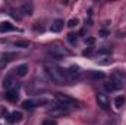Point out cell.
Listing matches in <instances>:
<instances>
[{"label": "cell", "mask_w": 126, "mask_h": 125, "mask_svg": "<svg viewBox=\"0 0 126 125\" xmlns=\"http://www.w3.org/2000/svg\"><path fill=\"white\" fill-rule=\"evenodd\" d=\"M46 71L48 74V77L51 78L53 83L56 84H67L69 80H67V75H66V71L59 68L57 65L54 63H46Z\"/></svg>", "instance_id": "cell-1"}, {"label": "cell", "mask_w": 126, "mask_h": 125, "mask_svg": "<svg viewBox=\"0 0 126 125\" xmlns=\"http://www.w3.org/2000/svg\"><path fill=\"white\" fill-rule=\"evenodd\" d=\"M56 100L59 102V104L62 106L63 109H67V107H76L79 103L75 100V99H72V97H69L67 94H63V93H56Z\"/></svg>", "instance_id": "cell-2"}, {"label": "cell", "mask_w": 126, "mask_h": 125, "mask_svg": "<svg viewBox=\"0 0 126 125\" xmlns=\"http://www.w3.org/2000/svg\"><path fill=\"white\" fill-rule=\"evenodd\" d=\"M48 53L53 56V58H63V56H69L70 52L66 50L64 47L59 46V44H51L48 46Z\"/></svg>", "instance_id": "cell-3"}, {"label": "cell", "mask_w": 126, "mask_h": 125, "mask_svg": "<svg viewBox=\"0 0 126 125\" xmlns=\"http://www.w3.org/2000/svg\"><path fill=\"white\" fill-rule=\"evenodd\" d=\"M81 74H82V71H81V68L76 66V65H72V66H69V68L66 69V75H67V80H69V81L79 78Z\"/></svg>", "instance_id": "cell-4"}, {"label": "cell", "mask_w": 126, "mask_h": 125, "mask_svg": "<svg viewBox=\"0 0 126 125\" xmlns=\"http://www.w3.org/2000/svg\"><path fill=\"white\" fill-rule=\"evenodd\" d=\"M97 103H98V106H100L101 109H104V110H107V109L110 107V99H109L107 94H101V93L97 94Z\"/></svg>", "instance_id": "cell-5"}, {"label": "cell", "mask_w": 126, "mask_h": 125, "mask_svg": "<svg viewBox=\"0 0 126 125\" xmlns=\"http://www.w3.org/2000/svg\"><path fill=\"white\" fill-rule=\"evenodd\" d=\"M10 31H19L12 22H9V21H4V22H0V32L3 34V32H10Z\"/></svg>", "instance_id": "cell-6"}, {"label": "cell", "mask_w": 126, "mask_h": 125, "mask_svg": "<svg viewBox=\"0 0 126 125\" xmlns=\"http://www.w3.org/2000/svg\"><path fill=\"white\" fill-rule=\"evenodd\" d=\"M28 71H30L28 65H27V63H22V65H19V66L15 68V75H16V77H25V75L28 74Z\"/></svg>", "instance_id": "cell-7"}, {"label": "cell", "mask_w": 126, "mask_h": 125, "mask_svg": "<svg viewBox=\"0 0 126 125\" xmlns=\"http://www.w3.org/2000/svg\"><path fill=\"white\" fill-rule=\"evenodd\" d=\"M15 85H16V81L13 80V77L7 75V77L3 80V88H4V90H7V91H9V90H12Z\"/></svg>", "instance_id": "cell-8"}, {"label": "cell", "mask_w": 126, "mask_h": 125, "mask_svg": "<svg viewBox=\"0 0 126 125\" xmlns=\"http://www.w3.org/2000/svg\"><path fill=\"white\" fill-rule=\"evenodd\" d=\"M22 118H24L22 112L15 110V112H12V113L9 115V122H10V124H16V122H21V121H22Z\"/></svg>", "instance_id": "cell-9"}, {"label": "cell", "mask_w": 126, "mask_h": 125, "mask_svg": "<svg viewBox=\"0 0 126 125\" xmlns=\"http://www.w3.org/2000/svg\"><path fill=\"white\" fill-rule=\"evenodd\" d=\"M63 25H64V22H63V19H54L53 22H51V27H50V30L53 32H60L63 30Z\"/></svg>", "instance_id": "cell-10"}, {"label": "cell", "mask_w": 126, "mask_h": 125, "mask_svg": "<svg viewBox=\"0 0 126 125\" xmlns=\"http://www.w3.org/2000/svg\"><path fill=\"white\" fill-rule=\"evenodd\" d=\"M4 97H6L9 102H18V99H19V93H18V90H9L7 93L4 94Z\"/></svg>", "instance_id": "cell-11"}, {"label": "cell", "mask_w": 126, "mask_h": 125, "mask_svg": "<svg viewBox=\"0 0 126 125\" xmlns=\"http://www.w3.org/2000/svg\"><path fill=\"white\" fill-rule=\"evenodd\" d=\"M48 113H50L51 116H56V115H64V113H67V110L63 109L62 106H59V107H56V109H51Z\"/></svg>", "instance_id": "cell-12"}, {"label": "cell", "mask_w": 126, "mask_h": 125, "mask_svg": "<svg viewBox=\"0 0 126 125\" xmlns=\"http://www.w3.org/2000/svg\"><path fill=\"white\" fill-rule=\"evenodd\" d=\"M35 106H38L37 100H25V102H22V107L24 109H34Z\"/></svg>", "instance_id": "cell-13"}, {"label": "cell", "mask_w": 126, "mask_h": 125, "mask_svg": "<svg viewBox=\"0 0 126 125\" xmlns=\"http://www.w3.org/2000/svg\"><path fill=\"white\" fill-rule=\"evenodd\" d=\"M88 77L93 78V80H103L104 78V74L103 72H98V71H90Z\"/></svg>", "instance_id": "cell-14"}, {"label": "cell", "mask_w": 126, "mask_h": 125, "mask_svg": "<svg viewBox=\"0 0 126 125\" xmlns=\"http://www.w3.org/2000/svg\"><path fill=\"white\" fill-rule=\"evenodd\" d=\"M22 10L25 15H32V4L31 3H24L22 4Z\"/></svg>", "instance_id": "cell-15"}, {"label": "cell", "mask_w": 126, "mask_h": 125, "mask_svg": "<svg viewBox=\"0 0 126 125\" xmlns=\"http://www.w3.org/2000/svg\"><path fill=\"white\" fill-rule=\"evenodd\" d=\"M123 103H125V97L123 96H117L116 99H114V106L119 109V107H122L123 106Z\"/></svg>", "instance_id": "cell-16"}, {"label": "cell", "mask_w": 126, "mask_h": 125, "mask_svg": "<svg viewBox=\"0 0 126 125\" xmlns=\"http://www.w3.org/2000/svg\"><path fill=\"white\" fill-rule=\"evenodd\" d=\"M67 41H69L70 44H76V43H78V35H76V34H73V32L67 34Z\"/></svg>", "instance_id": "cell-17"}, {"label": "cell", "mask_w": 126, "mask_h": 125, "mask_svg": "<svg viewBox=\"0 0 126 125\" xmlns=\"http://www.w3.org/2000/svg\"><path fill=\"white\" fill-rule=\"evenodd\" d=\"M15 47L27 49V47H30V43H28V41H15Z\"/></svg>", "instance_id": "cell-18"}, {"label": "cell", "mask_w": 126, "mask_h": 125, "mask_svg": "<svg viewBox=\"0 0 126 125\" xmlns=\"http://www.w3.org/2000/svg\"><path fill=\"white\" fill-rule=\"evenodd\" d=\"M78 24H79V21L75 18V19H70V21L67 22V27H69V28H73V27H76Z\"/></svg>", "instance_id": "cell-19"}, {"label": "cell", "mask_w": 126, "mask_h": 125, "mask_svg": "<svg viewBox=\"0 0 126 125\" xmlns=\"http://www.w3.org/2000/svg\"><path fill=\"white\" fill-rule=\"evenodd\" d=\"M43 125H57V122L54 119H44L43 121Z\"/></svg>", "instance_id": "cell-20"}, {"label": "cell", "mask_w": 126, "mask_h": 125, "mask_svg": "<svg viewBox=\"0 0 126 125\" xmlns=\"http://www.w3.org/2000/svg\"><path fill=\"white\" fill-rule=\"evenodd\" d=\"M87 44H88V46H94L95 44V38L94 37H88V38H87Z\"/></svg>", "instance_id": "cell-21"}, {"label": "cell", "mask_w": 126, "mask_h": 125, "mask_svg": "<svg viewBox=\"0 0 126 125\" xmlns=\"http://www.w3.org/2000/svg\"><path fill=\"white\" fill-rule=\"evenodd\" d=\"M10 15H12V16H13V18H15V19H18V21H19V19H21V15H19V13H18V12H16V13H15V10H12V12H10Z\"/></svg>", "instance_id": "cell-22"}, {"label": "cell", "mask_w": 126, "mask_h": 125, "mask_svg": "<svg viewBox=\"0 0 126 125\" xmlns=\"http://www.w3.org/2000/svg\"><path fill=\"white\" fill-rule=\"evenodd\" d=\"M100 34H101V37H107L110 32L107 31V30H101V31H100Z\"/></svg>", "instance_id": "cell-23"}, {"label": "cell", "mask_w": 126, "mask_h": 125, "mask_svg": "<svg viewBox=\"0 0 126 125\" xmlns=\"http://www.w3.org/2000/svg\"><path fill=\"white\" fill-rule=\"evenodd\" d=\"M110 52H111L110 49H100L98 50V53H110Z\"/></svg>", "instance_id": "cell-24"}, {"label": "cell", "mask_w": 126, "mask_h": 125, "mask_svg": "<svg viewBox=\"0 0 126 125\" xmlns=\"http://www.w3.org/2000/svg\"><path fill=\"white\" fill-rule=\"evenodd\" d=\"M91 55H93V50L91 49H88V50L84 52V56H91Z\"/></svg>", "instance_id": "cell-25"}]
</instances>
